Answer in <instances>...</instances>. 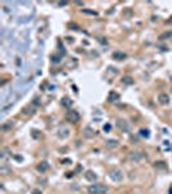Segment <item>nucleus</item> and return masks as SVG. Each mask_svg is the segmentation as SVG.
Segmentation results:
<instances>
[{
	"label": "nucleus",
	"instance_id": "4468645a",
	"mask_svg": "<svg viewBox=\"0 0 172 194\" xmlns=\"http://www.w3.org/2000/svg\"><path fill=\"white\" fill-rule=\"evenodd\" d=\"M113 58L114 60H118V61H122V60H124V58H127V54L124 53V52H114L113 53Z\"/></svg>",
	"mask_w": 172,
	"mask_h": 194
},
{
	"label": "nucleus",
	"instance_id": "a211bd4d",
	"mask_svg": "<svg viewBox=\"0 0 172 194\" xmlns=\"http://www.w3.org/2000/svg\"><path fill=\"white\" fill-rule=\"evenodd\" d=\"M122 83L126 85H132L133 84V79L131 77H123L122 78Z\"/></svg>",
	"mask_w": 172,
	"mask_h": 194
},
{
	"label": "nucleus",
	"instance_id": "20e7f679",
	"mask_svg": "<svg viewBox=\"0 0 172 194\" xmlns=\"http://www.w3.org/2000/svg\"><path fill=\"white\" fill-rule=\"evenodd\" d=\"M109 176L113 181H115V183H119V181L123 180V172L119 170V168H113V170H110Z\"/></svg>",
	"mask_w": 172,
	"mask_h": 194
},
{
	"label": "nucleus",
	"instance_id": "aec40b11",
	"mask_svg": "<svg viewBox=\"0 0 172 194\" xmlns=\"http://www.w3.org/2000/svg\"><path fill=\"white\" fill-rule=\"evenodd\" d=\"M131 16H132V9L131 8H127V9L123 10V17L124 18H131Z\"/></svg>",
	"mask_w": 172,
	"mask_h": 194
},
{
	"label": "nucleus",
	"instance_id": "ddd939ff",
	"mask_svg": "<svg viewBox=\"0 0 172 194\" xmlns=\"http://www.w3.org/2000/svg\"><path fill=\"white\" fill-rule=\"evenodd\" d=\"M118 145H119L118 140H108L105 142V146L108 149H115V148H118Z\"/></svg>",
	"mask_w": 172,
	"mask_h": 194
},
{
	"label": "nucleus",
	"instance_id": "f03ea898",
	"mask_svg": "<svg viewBox=\"0 0 172 194\" xmlns=\"http://www.w3.org/2000/svg\"><path fill=\"white\" fill-rule=\"evenodd\" d=\"M146 157L143 152H139V150H135V152H130L128 153V159H130L132 163H140L141 160H144Z\"/></svg>",
	"mask_w": 172,
	"mask_h": 194
},
{
	"label": "nucleus",
	"instance_id": "a878e982",
	"mask_svg": "<svg viewBox=\"0 0 172 194\" xmlns=\"http://www.w3.org/2000/svg\"><path fill=\"white\" fill-rule=\"evenodd\" d=\"M33 194H41V190L35 189V190H33Z\"/></svg>",
	"mask_w": 172,
	"mask_h": 194
},
{
	"label": "nucleus",
	"instance_id": "7ed1b4c3",
	"mask_svg": "<svg viewBox=\"0 0 172 194\" xmlns=\"http://www.w3.org/2000/svg\"><path fill=\"white\" fill-rule=\"evenodd\" d=\"M65 118H66V121L69 122V123H71V124H76L79 121H80V115H79V113L75 111V110L66 111Z\"/></svg>",
	"mask_w": 172,
	"mask_h": 194
},
{
	"label": "nucleus",
	"instance_id": "9b49d317",
	"mask_svg": "<svg viewBox=\"0 0 172 194\" xmlns=\"http://www.w3.org/2000/svg\"><path fill=\"white\" fill-rule=\"evenodd\" d=\"M36 170H38L40 173H43V172H45V171H48L49 170V163L47 160H43V162H40V163L36 166Z\"/></svg>",
	"mask_w": 172,
	"mask_h": 194
},
{
	"label": "nucleus",
	"instance_id": "dca6fc26",
	"mask_svg": "<svg viewBox=\"0 0 172 194\" xmlns=\"http://www.w3.org/2000/svg\"><path fill=\"white\" fill-rule=\"evenodd\" d=\"M61 105H62L64 108H70V106L72 105V101L69 97H64L62 100H61Z\"/></svg>",
	"mask_w": 172,
	"mask_h": 194
},
{
	"label": "nucleus",
	"instance_id": "f257e3e1",
	"mask_svg": "<svg viewBox=\"0 0 172 194\" xmlns=\"http://www.w3.org/2000/svg\"><path fill=\"white\" fill-rule=\"evenodd\" d=\"M87 190L88 194H106L109 188L104 184H91Z\"/></svg>",
	"mask_w": 172,
	"mask_h": 194
},
{
	"label": "nucleus",
	"instance_id": "423d86ee",
	"mask_svg": "<svg viewBox=\"0 0 172 194\" xmlns=\"http://www.w3.org/2000/svg\"><path fill=\"white\" fill-rule=\"evenodd\" d=\"M95 135H96L95 129L92 128L91 126L84 127V129H83V136L85 137V139H93V137H95Z\"/></svg>",
	"mask_w": 172,
	"mask_h": 194
},
{
	"label": "nucleus",
	"instance_id": "4be33fe9",
	"mask_svg": "<svg viewBox=\"0 0 172 194\" xmlns=\"http://www.w3.org/2000/svg\"><path fill=\"white\" fill-rule=\"evenodd\" d=\"M51 61L53 62V64H58V62L61 61V56H58V54H52V56H51Z\"/></svg>",
	"mask_w": 172,
	"mask_h": 194
},
{
	"label": "nucleus",
	"instance_id": "f8f14e48",
	"mask_svg": "<svg viewBox=\"0 0 172 194\" xmlns=\"http://www.w3.org/2000/svg\"><path fill=\"white\" fill-rule=\"evenodd\" d=\"M119 98H120V96H119V93H116V92H110L109 93V97H108V101L109 102H116V101H119Z\"/></svg>",
	"mask_w": 172,
	"mask_h": 194
},
{
	"label": "nucleus",
	"instance_id": "6e6552de",
	"mask_svg": "<svg viewBox=\"0 0 172 194\" xmlns=\"http://www.w3.org/2000/svg\"><path fill=\"white\" fill-rule=\"evenodd\" d=\"M158 102L161 104V105H168V104H170V96H168L166 92L159 93V96H158Z\"/></svg>",
	"mask_w": 172,
	"mask_h": 194
},
{
	"label": "nucleus",
	"instance_id": "1a4fd4ad",
	"mask_svg": "<svg viewBox=\"0 0 172 194\" xmlns=\"http://www.w3.org/2000/svg\"><path fill=\"white\" fill-rule=\"evenodd\" d=\"M57 136L60 137V139L65 140V139H67V137L70 136V129H69V128H65V127L60 128V129H58V132H57Z\"/></svg>",
	"mask_w": 172,
	"mask_h": 194
},
{
	"label": "nucleus",
	"instance_id": "cd10ccee",
	"mask_svg": "<svg viewBox=\"0 0 172 194\" xmlns=\"http://www.w3.org/2000/svg\"><path fill=\"white\" fill-rule=\"evenodd\" d=\"M105 129H106V131H109V129H110V126H109V124H106V126H105Z\"/></svg>",
	"mask_w": 172,
	"mask_h": 194
},
{
	"label": "nucleus",
	"instance_id": "f3484780",
	"mask_svg": "<svg viewBox=\"0 0 172 194\" xmlns=\"http://www.w3.org/2000/svg\"><path fill=\"white\" fill-rule=\"evenodd\" d=\"M154 167H155V168H159V170H167V164H166V162H163V160L155 162Z\"/></svg>",
	"mask_w": 172,
	"mask_h": 194
},
{
	"label": "nucleus",
	"instance_id": "5701e85b",
	"mask_svg": "<svg viewBox=\"0 0 172 194\" xmlns=\"http://www.w3.org/2000/svg\"><path fill=\"white\" fill-rule=\"evenodd\" d=\"M0 173H2V175H8V173H10V168L5 167V166H2V167H0Z\"/></svg>",
	"mask_w": 172,
	"mask_h": 194
},
{
	"label": "nucleus",
	"instance_id": "9d476101",
	"mask_svg": "<svg viewBox=\"0 0 172 194\" xmlns=\"http://www.w3.org/2000/svg\"><path fill=\"white\" fill-rule=\"evenodd\" d=\"M14 126V122L13 121H8V122H5L3 123L2 126H0V129H2V132H9V131L13 128Z\"/></svg>",
	"mask_w": 172,
	"mask_h": 194
},
{
	"label": "nucleus",
	"instance_id": "2eb2a0df",
	"mask_svg": "<svg viewBox=\"0 0 172 194\" xmlns=\"http://www.w3.org/2000/svg\"><path fill=\"white\" fill-rule=\"evenodd\" d=\"M22 113H23L25 115H33V114H35V108H33L31 105L26 106V108L22 109Z\"/></svg>",
	"mask_w": 172,
	"mask_h": 194
},
{
	"label": "nucleus",
	"instance_id": "0eeeda50",
	"mask_svg": "<svg viewBox=\"0 0 172 194\" xmlns=\"http://www.w3.org/2000/svg\"><path fill=\"white\" fill-rule=\"evenodd\" d=\"M84 177H85L87 181H89V183H95V181L97 180V175H96V172H93L92 170H88V171L84 172Z\"/></svg>",
	"mask_w": 172,
	"mask_h": 194
},
{
	"label": "nucleus",
	"instance_id": "412c9836",
	"mask_svg": "<svg viewBox=\"0 0 172 194\" xmlns=\"http://www.w3.org/2000/svg\"><path fill=\"white\" fill-rule=\"evenodd\" d=\"M140 135L143 136V137H145V139H147V137L150 136V132H149V129H145V128H141L140 129Z\"/></svg>",
	"mask_w": 172,
	"mask_h": 194
},
{
	"label": "nucleus",
	"instance_id": "39448f33",
	"mask_svg": "<svg viewBox=\"0 0 172 194\" xmlns=\"http://www.w3.org/2000/svg\"><path fill=\"white\" fill-rule=\"evenodd\" d=\"M116 127H118L122 132H130L131 131V126L130 123H128L126 119H122V118H119V119H116Z\"/></svg>",
	"mask_w": 172,
	"mask_h": 194
},
{
	"label": "nucleus",
	"instance_id": "bb28decb",
	"mask_svg": "<svg viewBox=\"0 0 172 194\" xmlns=\"http://www.w3.org/2000/svg\"><path fill=\"white\" fill-rule=\"evenodd\" d=\"M36 132H38V131H33V132H31V133H33V136L35 137V139H36V137H39V135L36 133Z\"/></svg>",
	"mask_w": 172,
	"mask_h": 194
},
{
	"label": "nucleus",
	"instance_id": "b1692460",
	"mask_svg": "<svg viewBox=\"0 0 172 194\" xmlns=\"http://www.w3.org/2000/svg\"><path fill=\"white\" fill-rule=\"evenodd\" d=\"M83 13L92 14V16H97V12H95V10H88V9H83Z\"/></svg>",
	"mask_w": 172,
	"mask_h": 194
},
{
	"label": "nucleus",
	"instance_id": "6ab92c4d",
	"mask_svg": "<svg viewBox=\"0 0 172 194\" xmlns=\"http://www.w3.org/2000/svg\"><path fill=\"white\" fill-rule=\"evenodd\" d=\"M170 38H172V31H167V33H163L162 35H159V39L161 40L170 39Z\"/></svg>",
	"mask_w": 172,
	"mask_h": 194
},
{
	"label": "nucleus",
	"instance_id": "393cba45",
	"mask_svg": "<svg viewBox=\"0 0 172 194\" xmlns=\"http://www.w3.org/2000/svg\"><path fill=\"white\" fill-rule=\"evenodd\" d=\"M70 163H71L70 159H64V160H62V164H70Z\"/></svg>",
	"mask_w": 172,
	"mask_h": 194
}]
</instances>
